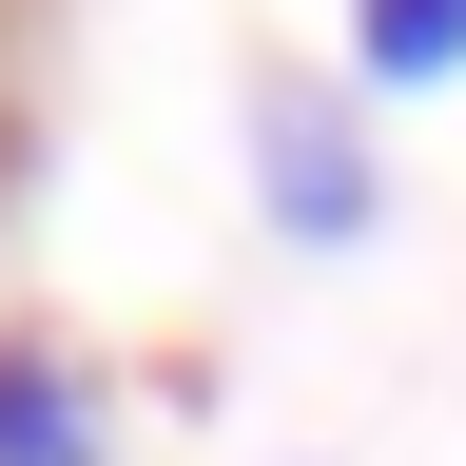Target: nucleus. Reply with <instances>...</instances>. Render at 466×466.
<instances>
[{"instance_id": "2", "label": "nucleus", "mask_w": 466, "mask_h": 466, "mask_svg": "<svg viewBox=\"0 0 466 466\" xmlns=\"http://www.w3.org/2000/svg\"><path fill=\"white\" fill-rule=\"evenodd\" d=\"M0 466H116V389L58 330H0Z\"/></svg>"}, {"instance_id": "3", "label": "nucleus", "mask_w": 466, "mask_h": 466, "mask_svg": "<svg viewBox=\"0 0 466 466\" xmlns=\"http://www.w3.org/2000/svg\"><path fill=\"white\" fill-rule=\"evenodd\" d=\"M466 78V0H350V97H447Z\"/></svg>"}, {"instance_id": "1", "label": "nucleus", "mask_w": 466, "mask_h": 466, "mask_svg": "<svg viewBox=\"0 0 466 466\" xmlns=\"http://www.w3.org/2000/svg\"><path fill=\"white\" fill-rule=\"evenodd\" d=\"M253 214L291 253H370L389 175H370V97L350 78H253Z\"/></svg>"}]
</instances>
